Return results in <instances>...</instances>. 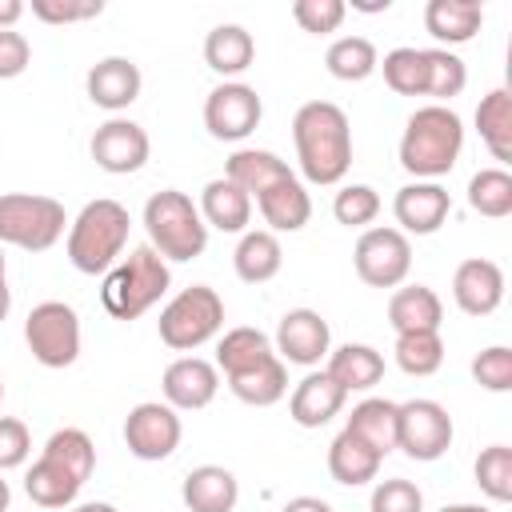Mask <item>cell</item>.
<instances>
[{
	"label": "cell",
	"mask_w": 512,
	"mask_h": 512,
	"mask_svg": "<svg viewBox=\"0 0 512 512\" xmlns=\"http://www.w3.org/2000/svg\"><path fill=\"white\" fill-rule=\"evenodd\" d=\"M476 132H480L484 148L492 152V160H500V164L512 160V92L508 88H492L476 104Z\"/></svg>",
	"instance_id": "1f68e13d"
},
{
	"label": "cell",
	"mask_w": 512,
	"mask_h": 512,
	"mask_svg": "<svg viewBox=\"0 0 512 512\" xmlns=\"http://www.w3.org/2000/svg\"><path fill=\"white\" fill-rule=\"evenodd\" d=\"M476 484L488 500L496 504H508L512 500V448L508 444H488L480 456H476Z\"/></svg>",
	"instance_id": "ab89813d"
},
{
	"label": "cell",
	"mask_w": 512,
	"mask_h": 512,
	"mask_svg": "<svg viewBox=\"0 0 512 512\" xmlns=\"http://www.w3.org/2000/svg\"><path fill=\"white\" fill-rule=\"evenodd\" d=\"M448 212H452V196L436 180H412L392 200V216H396L404 236H432V232H440Z\"/></svg>",
	"instance_id": "9a60e30c"
},
{
	"label": "cell",
	"mask_w": 512,
	"mask_h": 512,
	"mask_svg": "<svg viewBox=\"0 0 512 512\" xmlns=\"http://www.w3.org/2000/svg\"><path fill=\"white\" fill-rule=\"evenodd\" d=\"M68 512H116V508L104 504V500H92V504H76V508H68Z\"/></svg>",
	"instance_id": "f5cc1de1"
},
{
	"label": "cell",
	"mask_w": 512,
	"mask_h": 512,
	"mask_svg": "<svg viewBox=\"0 0 512 512\" xmlns=\"http://www.w3.org/2000/svg\"><path fill=\"white\" fill-rule=\"evenodd\" d=\"M472 380L484 392H512V348L492 344L472 356Z\"/></svg>",
	"instance_id": "7bdbcfd3"
},
{
	"label": "cell",
	"mask_w": 512,
	"mask_h": 512,
	"mask_svg": "<svg viewBox=\"0 0 512 512\" xmlns=\"http://www.w3.org/2000/svg\"><path fill=\"white\" fill-rule=\"evenodd\" d=\"M260 116H264V104H260L256 88L252 84H240V80L216 84L208 92V100H204V128H208L212 140L236 144V140H244V136L256 132Z\"/></svg>",
	"instance_id": "8fae6325"
},
{
	"label": "cell",
	"mask_w": 512,
	"mask_h": 512,
	"mask_svg": "<svg viewBox=\"0 0 512 512\" xmlns=\"http://www.w3.org/2000/svg\"><path fill=\"white\" fill-rule=\"evenodd\" d=\"M224 380H228L232 396L252 404V408H268V404L284 400V392H288V368H284V360L276 352L256 360L252 368H240V372L224 376Z\"/></svg>",
	"instance_id": "d4e9b609"
},
{
	"label": "cell",
	"mask_w": 512,
	"mask_h": 512,
	"mask_svg": "<svg viewBox=\"0 0 512 512\" xmlns=\"http://www.w3.org/2000/svg\"><path fill=\"white\" fill-rule=\"evenodd\" d=\"M168 284H172L168 260H160V252L152 244H136L116 268L104 272L100 300H104L108 316H116V320H140L152 304H160V296L168 292Z\"/></svg>",
	"instance_id": "277c9868"
},
{
	"label": "cell",
	"mask_w": 512,
	"mask_h": 512,
	"mask_svg": "<svg viewBox=\"0 0 512 512\" xmlns=\"http://www.w3.org/2000/svg\"><path fill=\"white\" fill-rule=\"evenodd\" d=\"M324 68L344 84H360L380 68V52H376V44L368 36H340V40L328 44Z\"/></svg>",
	"instance_id": "836d02e7"
},
{
	"label": "cell",
	"mask_w": 512,
	"mask_h": 512,
	"mask_svg": "<svg viewBox=\"0 0 512 512\" xmlns=\"http://www.w3.org/2000/svg\"><path fill=\"white\" fill-rule=\"evenodd\" d=\"M380 464H384V456L372 452V448H368L360 436H352L348 428L328 444V472H332V480L344 484V488L372 484V480L380 476Z\"/></svg>",
	"instance_id": "4316f807"
},
{
	"label": "cell",
	"mask_w": 512,
	"mask_h": 512,
	"mask_svg": "<svg viewBox=\"0 0 512 512\" xmlns=\"http://www.w3.org/2000/svg\"><path fill=\"white\" fill-rule=\"evenodd\" d=\"M232 264H236V276L244 284H268L280 264H284V252H280V240L268 232V228H252V232H240V244L232 252Z\"/></svg>",
	"instance_id": "4dcf8cb0"
},
{
	"label": "cell",
	"mask_w": 512,
	"mask_h": 512,
	"mask_svg": "<svg viewBox=\"0 0 512 512\" xmlns=\"http://www.w3.org/2000/svg\"><path fill=\"white\" fill-rule=\"evenodd\" d=\"M332 216H336L344 228H364V224H372V220L380 216V196H376V188H368V184H344V188L336 192V200H332Z\"/></svg>",
	"instance_id": "b9f144b4"
},
{
	"label": "cell",
	"mask_w": 512,
	"mask_h": 512,
	"mask_svg": "<svg viewBox=\"0 0 512 512\" xmlns=\"http://www.w3.org/2000/svg\"><path fill=\"white\" fill-rule=\"evenodd\" d=\"M292 144L308 184H340L352 168V124L340 104L308 100L292 116Z\"/></svg>",
	"instance_id": "6da1fadb"
},
{
	"label": "cell",
	"mask_w": 512,
	"mask_h": 512,
	"mask_svg": "<svg viewBox=\"0 0 512 512\" xmlns=\"http://www.w3.org/2000/svg\"><path fill=\"white\" fill-rule=\"evenodd\" d=\"M28 64H32V44L24 40V32L4 28L0 32V80H16Z\"/></svg>",
	"instance_id": "c3c4849f"
},
{
	"label": "cell",
	"mask_w": 512,
	"mask_h": 512,
	"mask_svg": "<svg viewBox=\"0 0 512 512\" xmlns=\"http://www.w3.org/2000/svg\"><path fill=\"white\" fill-rule=\"evenodd\" d=\"M128 228H132V216L120 200H108V196L88 200L80 216L68 224V240H64L72 268L84 276H104L108 268H116L128 244Z\"/></svg>",
	"instance_id": "3957f363"
},
{
	"label": "cell",
	"mask_w": 512,
	"mask_h": 512,
	"mask_svg": "<svg viewBox=\"0 0 512 512\" xmlns=\"http://www.w3.org/2000/svg\"><path fill=\"white\" fill-rule=\"evenodd\" d=\"M344 388L328 376V372H308L292 396H288V416L300 424V428H324L340 408H344Z\"/></svg>",
	"instance_id": "ffe728a7"
},
{
	"label": "cell",
	"mask_w": 512,
	"mask_h": 512,
	"mask_svg": "<svg viewBox=\"0 0 512 512\" xmlns=\"http://www.w3.org/2000/svg\"><path fill=\"white\" fill-rule=\"evenodd\" d=\"M324 372L348 392H368L384 380V356L372 344H340L336 352H328Z\"/></svg>",
	"instance_id": "cb8c5ba5"
},
{
	"label": "cell",
	"mask_w": 512,
	"mask_h": 512,
	"mask_svg": "<svg viewBox=\"0 0 512 512\" xmlns=\"http://www.w3.org/2000/svg\"><path fill=\"white\" fill-rule=\"evenodd\" d=\"M396 364L408 376H432L444 364V340L440 332H404L396 336Z\"/></svg>",
	"instance_id": "f35d334b"
},
{
	"label": "cell",
	"mask_w": 512,
	"mask_h": 512,
	"mask_svg": "<svg viewBox=\"0 0 512 512\" xmlns=\"http://www.w3.org/2000/svg\"><path fill=\"white\" fill-rule=\"evenodd\" d=\"M388 324L396 336L404 332H440L444 304L428 284H404L388 296Z\"/></svg>",
	"instance_id": "44dd1931"
},
{
	"label": "cell",
	"mask_w": 512,
	"mask_h": 512,
	"mask_svg": "<svg viewBox=\"0 0 512 512\" xmlns=\"http://www.w3.org/2000/svg\"><path fill=\"white\" fill-rule=\"evenodd\" d=\"M8 500H12V492H8V480L0 476V512H8Z\"/></svg>",
	"instance_id": "11a10c76"
},
{
	"label": "cell",
	"mask_w": 512,
	"mask_h": 512,
	"mask_svg": "<svg viewBox=\"0 0 512 512\" xmlns=\"http://www.w3.org/2000/svg\"><path fill=\"white\" fill-rule=\"evenodd\" d=\"M452 300L464 316H492L504 300V272L496 260L472 256L452 272Z\"/></svg>",
	"instance_id": "e0dca14e"
},
{
	"label": "cell",
	"mask_w": 512,
	"mask_h": 512,
	"mask_svg": "<svg viewBox=\"0 0 512 512\" xmlns=\"http://www.w3.org/2000/svg\"><path fill=\"white\" fill-rule=\"evenodd\" d=\"M484 24V8L476 0H428L424 28L440 44H468Z\"/></svg>",
	"instance_id": "83f0119b"
},
{
	"label": "cell",
	"mask_w": 512,
	"mask_h": 512,
	"mask_svg": "<svg viewBox=\"0 0 512 512\" xmlns=\"http://www.w3.org/2000/svg\"><path fill=\"white\" fill-rule=\"evenodd\" d=\"M160 392H164V404L176 408V412H200L216 400L220 392V372L216 364L200 360V356H180L164 368V380H160Z\"/></svg>",
	"instance_id": "2e32d148"
},
{
	"label": "cell",
	"mask_w": 512,
	"mask_h": 512,
	"mask_svg": "<svg viewBox=\"0 0 512 512\" xmlns=\"http://www.w3.org/2000/svg\"><path fill=\"white\" fill-rule=\"evenodd\" d=\"M424 96H432L436 104H444V100H452V96H460L464 92V84H468V68H464V60L456 56V52H448V48H424Z\"/></svg>",
	"instance_id": "74e56055"
},
{
	"label": "cell",
	"mask_w": 512,
	"mask_h": 512,
	"mask_svg": "<svg viewBox=\"0 0 512 512\" xmlns=\"http://www.w3.org/2000/svg\"><path fill=\"white\" fill-rule=\"evenodd\" d=\"M104 12V0H32V16L44 24H80Z\"/></svg>",
	"instance_id": "bcb514c9"
},
{
	"label": "cell",
	"mask_w": 512,
	"mask_h": 512,
	"mask_svg": "<svg viewBox=\"0 0 512 512\" xmlns=\"http://www.w3.org/2000/svg\"><path fill=\"white\" fill-rule=\"evenodd\" d=\"M12 308V292H8V264H4V248H0V320Z\"/></svg>",
	"instance_id": "816d5d0a"
},
{
	"label": "cell",
	"mask_w": 512,
	"mask_h": 512,
	"mask_svg": "<svg viewBox=\"0 0 512 512\" xmlns=\"http://www.w3.org/2000/svg\"><path fill=\"white\" fill-rule=\"evenodd\" d=\"M144 228L148 244L160 252V260H196L208 248V224L200 220V208L180 188H160L144 204Z\"/></svg>",
	"instance_id": "5b68a950"
},
{
	"label": "cell",
	"mask_w": 512,
	"mask_h": 512,
	"mask_svg": "<svg viewBox=\"0 0 512 512\" xmlns=\"http://www.w3.org/2000/svg\"><path fill=\"white\" fill-rule=\"evenodd\" d=\"M384 84L396 96H424V48H392L384 52Z\"/></svg>",
	"instance_id": "60d3db41"
},
{
	"label": "cell",
	"mask_w": 512,
	"mask_h": 512,
	"mask_svg": "<svg viewBox=\"0 0 512 512\" xmlns=\"http://www.w3.org/2000/svg\"><path fill=\"white\" fill-rule=\"evenodd\" d=\"M272 348H276V356H280L284 364L316 368V364L328 360V352H332L328 320H324L316 308H292V312L280 316Z\"/></svg>",
	"instance_id": "4fadbf2b"
},
{
	"label": "cell",
	"mask_w": 512,
	"mask_h": 512,
	"mask_svg": "<svg viewBox=\"0 0 512 512\" xmlns=\"http://www.w3.org/2000/svg\"><path fill=\"white\" fill-rule=\"evenodd\" d=\"M24 340L36 364L68 368L80 356V320L64 300H44L24 320Z\"/></svg>",
	"instance_id": "ba28073f"
},
{
	"label": "cell",
	"mask_w": 512,
	"mask_h": 512,
	"mask_svg": "<svg viewBox=\"0 0 512 512\" xmlns=\"http://www.w3.org/2000/svg\"><path fill=\"white\" fill-rule=\"evenodd\" d=\"M344 16H348V4H344V0H296V4H292V20H296L304 32H312V36L336 32V28L344 24Z\"/></svg>",
	"instance_id": "ee69618b"
},
{
	"label": "cell",
	"mask_w": 512,
	"mask_h": 512,
	"mask_svg": "<svg viewBox=\"0 0 512 512\" xmlns=\"http://www.w3.org/2000/svg\"><path fill=\"white\" fill-rule=\"evenodd\" d=\"M200 220L216 232H248V220H252V196L240 192L232 180L216 176L204 184L200 192Z\"/></svg>",
	"instance_id": "603a6c76"
},
{
	"label": "cell",
	"mask_w": 512,
	"mask_h": 512,
	"mask_svg": "<svg viewBox=\"0 0 512 512\" xmlns=\"http://www.w3.org/2000/svg\"><path fill=\"white\" fill-rule=\"evenodd\" d=\"M452 416L440 400H428V396H416V400H404L400 404V420H396V448L412 460H440L448 448H452Z\"/></svg>",
	"instance_id": "9c48e42d"
},
{
	"label": "cell",
	"mask_w": 512,
	"mask_h": 512,
	"mask_svg": "<svg viewBox=\"0 0 512 512\" xmlns=\"http://www.w3.org/2000/svg\"><path fill=\"white\" fill-rule=\"evenodd\" d=\"M272 352H276V348H272V340H268L260 328H248V324L228 328V332L220 336V344H216V372L232 376V372L252 368L256 360H264V356H272Z\"/></svg>",
	"instance_id": "e575fe53"
},
{
	"label": "cell",
	"mask_w": 512,
	"mask_h": 512,
	"mask_svg": "<svg viewBox=\"0 0 512 512\" xmlns=\"http://www.w3.org/2000/svg\"><path fill=\"white\" fill-rule=\"evenodd\" d=\"M180 436H184L180 412L160 400H144L124 416V444L136 460H148V464L168 460L180 448Z\"/></svg>",
	"instance_id": "7c38bea8"
},
{
	"label": "cell",
	"mask_w": 512,
	"mask_h": 512,
	"mask_svg": "<svg viewBox=\"0 0 512 512\" xmlns=\"http://www.w3.org/2000/svg\"><path fill=\"white\" fill-rule=\"evenodd\" d=\"M468 204L472 212L488 216V220H504L512 216V176L508 168H480L472 180H468Z\"/></svg>",
	"instance_id": "d590c367"
},
{
	"label": "cell",
	"mask_w": 512,
	"mask_h": 512,
	"mask_svg": "<svg viewBox=\"0 0 512 512\" xmlns=\"http://www.w3.org/2000/svg\"><path fill=\"white\" fill-rule=\"evenodd\" d=\"M180 496H184V508L188 512H232L236 500H240V484L228 468L220 464H200L184 476L180 484Z\"/></svg>",
	"instance_id": "7402d4cb"
},
{
	"label": "cell",
	"mask_w": 512,
	"mask_h": 512,
	"mask_svg": "<svg viewBox=\"0 0 512 512\" xmlns=\"http://www.w3.org/2000/svg\"><path fill=\"white\" fill-rule=\"evenodd\" d=\"M280 512H332V504L320 500V496H292Z\"/></svg>",
	"instance_id": "681fc988"
},
{
	"label": "cell",
	"mask_w": 512,
	"mask_h": 512,
	"mask_svg": "<svg viewBox=\"0 0 512 512\" xmlns=\"http://www.w3.org/2000/svg\"><path fill=\"white\" fill-rule=\"evenodd\" d=\"M368 508H372V512H424V492H420L412 480H404V476L376 480Z\"/></svg>",
	"instance_id": "f6af8a7d"
},
{
	"label": "cell",
	"mask_w": 512,
	"mask_h": 512,
	"mask_svg": "<svg viewBox=\"0 0 512 512\" xmlns=\"http://www.w3.org/2000/svg\"><path fill=\"white\" fill-rule=\"evenodd\" d=\"M440 512H492V508H484V504H444Z\"/></svg>",
	"instance_id": "db71d44e"
},
{
	"label": "cell",
	"mask_w": 512,
	"mask_h": 512,
	"mask_svg": "<svg viewBox=\"0 0 512 512\" xmlns=\"http://www.w3.org/2000/svg\"><path fill=\"white\" fill-rule=\"evenodd\" d=\"M96 168L112 172V176H128V172H140L152 144H148V132L136 124V120H124V116H112L104 120L96 132H92V144H88Z\"/></svg>",
	"instance_id": "5bb4252c"
},
{
	"label": "cell",
	"mask_w": 512,
	"mask_h": 512,
	"mask_svg": "<svg viewBox=\"0 0 512 512\" xmlns=\"http://www.w3.org/2000/svg\"><path fill=\"white\" fill-rule=\"evenodd\" d=\"M160 340L172 352H192L200 344H208L220 328H224V300L216 288L208 284H192L184 292H176L164 308H160Z\"/></svg>",
	"instance_id": "8992f818"
},
{
	"label": "cell",
	"mask_w": 512,
	"mask_h": 512,
	"mask_svg": "<svg viewBox=\"0 0 512 512\" xmlns=\"http://www.w3.org/2000/svg\"><path fill=\"white\" fill-rule=\"evenodd\" d=\"M256 208H260V216H264V224H268L272 236L276 232H300L312 220V196L296 180V172L284 176V180H276L272 188H264L256 196Z\"/></svg>",
	"instance_id": "d6986e66"
},
{
	"label": "cell",
	"mask_w": 512,
	"mask_h": 512,
	"mask_svg": "<svg viewBox=\"0 0 512 512\" xmlns=\"http://www.w3.org/2000/svg\"><path fill=\"white\" fill-rule=\"evenodd\" d=\"M32 452V436H28V424L16 420V416H0V472L8 468H20Z\"/></svg>",
	"instance_id": "7dc6e473"
},
{
	"label": "cell",
	"mask_w": 512,
	"mask_h": 512,
	"mask_svg": "<svg viewBox=\"0 0 512 512\" xmlns=\"http://www.w3.org/2000/svg\"><path fill=\"white\" fill-rule=\"evenodd\" d=\"M0 400H4V380H0Z\"/></svg>",
	"instance_id": "9f6ffc18"
},
{
	"label": "cell",
	"mask_w": 512,
	"mask_h": 512,
	"mask_svg": "<svg viewBox=\"0 0 512 512\" xmlns=\"http://www.w3.org/2000/svg\"><path fill=\"white\" fill-rule=\"evenodd\" d=\"M396 420H400V404H396V400L368 396V400H360V404L352 408V416H348L344 428H348L352 436H360L372 452L388 456V452L396 448Z\"/></svg>",
	"instance_id": "f546056e"
},
{
	"label": "cell",
	"mask_w": 512,
	"mask_h": 512,
	"mask_svg": "<svg viewBox=\"0 0 512 512\" xmlns=\"http://www.w3.org/2000/svg\"><path fill=\"white\" fill-rule=\"evenodd\" d=\"M140 84H144V76H140V68L128 56H104V60H96L88 68V80H84L88 100L96 108H104V112H124L128 104H136Z\"/></svg>",
	"instance_id": "ac0fdd59"
},
{
	"label": "cell",
	"mask_w": 512,
	"mask_h": 512,
	"mask_svg": "<svg viewBox=\"0 0 512 512\" xmlns=\"http://www.w3.org/2000/svg\"><path fill=\"white\" fill-rule=\"evenodd\" d=\"M40 456L64 464L80 484H84V480L92 476V468H96V444H92V436H88L84 428H56V432L48 436V444H44Z\"/></svg>",
	"instance_id": "8d00e7d4"
},
{
	"label": "cell",
	"mask_w": 512,
	"mask_h": 512,
	"mask_svg": "<svg viewBox=\"0 0 512 512\" xmlns=\"http://www.w3.org/2000/svg\"><path fill=\"white\" fill-rule=\"evenodd\" d=\"M256 60V40L244 24H216L204 36V64L216 76H240Z\"/></svg>",
	"instance_id": "f1b7e54d"
},
{
	"label": "cell",
	"mask_w": 512,
	"mask_h": 512,
	"mask_svg": "<svg viewBox=\"0 0 512 512\" xmlns=\"http://www.w3.org/2000/svg\"><path fill=\"white\" fill-rule=\"evenodd\" d=\"M64 204L40 192H4L0 196V244L24 252H48L64 236Z\"/></svg>",
	"instance_id": "52a82bcc"
},
{
	"label": "cell",
	"mask_w": 512,
	"mask_h": 512,
	"mask_svg": "<svg viewBox=\"0 0 512 512\" xmlns=\"http://www.w3.org/2000/svg\"><path fill=\"white\" fill-rule=\"evenodd\" d=\"M464 148V124L448 104H424L408 116L400 136V168L416 180H440L456 168Z\"/></svg>",
	"instance_id": "7a4b0ae2"
},
{
	"label": "cell",
	"mask_w": 512,
	"mask_h": 512,
	"mask_svg": "<svg viewBox=\"0 0 512 512\" xmlns=\"http://www.w3.org/2000/svg\"><path fill=\"white\" fill-rule=\"evenodd\" d=\"M80 480L64 468V464H56V460H48V456H40L32 468H28V476H24V492H28V500L32 504H40V508H68L76 496H80Z\"/></svg>",
	"instance_id": "d6a6232c"
},
{
	"label": "cell",
	"mask_w": 512,
	"mask_h": 512,
	"mask_svg": "<svg viewBox=\"0 0 512 512\" xmlns=\"http://www.w3.org/2000/svg\"><path fill=\"white\" fill-rule=\"evenodd\" d=\"M284 176H292V168H288V160H280L276 152H268V148H236L232 156H228V164H224V180H232L240 192H248L252 200L264 192V188H272L276 180H284Z\"/></svg>",
	"instance_id": "484cf974"
},
{
	"label": "cell",
	"mask_w": 512,
	"mask_h": 512,
	"mask_svg": "<svg viewBox=\"0 0 512 512\" xmlns=\"http://www.w3.org/2000/svg\"><path fill=\"white\" fill-rule=\"evenodd\" d=\"M20 16H24V4L20 0H0V32L4 28H16Z\"/></svg>",
	"instance_id": "f907efd6"
},
{
	"label": "cell",
	"mask_w": 512,
	"mask_h": 512,
	"mask_svg": "<svg viewBox=\"0 0 512 512\" xmlns=\"http://www.w3.org/2000/svg\"><path fill=\"white\" fill-rule=\"evenodd\" d=\"M352 264L368 288H400L412 272V244L400 228H364L352 248Z\"/></svg>",
	"instance_id": "30bf717a"
}]
</instances>
